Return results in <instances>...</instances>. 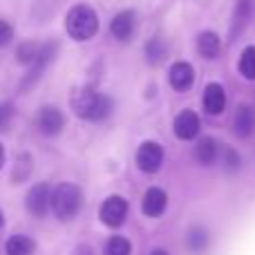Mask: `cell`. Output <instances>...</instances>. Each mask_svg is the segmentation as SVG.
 Returning a JSON list of instances; mask_svg holds the SVG:
<instances>
[{
    "label": "cell",
    "mask_w": 255,
    "mask_h": 255,
    "mask_svg": "<svg viewBox=\"0 0 255 255\" xmlns=\"http://www.w3.org/2000/svg\"><path fill=\"white\" fill-rule=\"evenodd\" d=\"M72 110L76 117L88 121H101L110 117L112 112V99L108 94H101L92 88L76 90L72 94Z\"/></svg>",
    "instance_id": "obj_1"
},
{
    "label": "cell",
    "mask_w": 255,
    "mask_h": 255,
    "mask_svg": "<svg viewBox=\"0 0 255 255\" xmlns=\"http://www.w3.org/2000/svg\"><path fill=\"white\" fill-rule=\"evenodd\" d=\"M65 29L79 43L94 38V34L99 31V18L94 9L88 4H74L65 16Z\"/></svg>",
    "instance_id": "obj_2"
},
{
    "label": "cell",
    "mask_w": 255,
    "mask_h": 255,
    "mask_svg": "<svg viewBox=\"0 0 255 255\" xmlns=\"http://www.w3.org/2000/svg\"><path fill=\"white\" fill-rule=\"evenodd\" d=\"M83 195L76 184H61L54 188L52 195V211L58 220H72L79 213Z\"/></svg>",
    "instance_id": "obj_3"
},
{
    "label": "cell",
    "mask_w": 255,
    "mask_h": 255,
    "mask_svg": "<svg viewBox=\"0 0 255 255\" xmlns=\"http://www.w3.org/2000/svg\"><path fill=\"white\" fill-rule=\"evenodd\" d=\"M128 211H130V206H128V202L121 195H110V197L101 204V208H99V217H101V222L106 226L119 229V226H124Z\"/></svg>",
    "instance_id": "obj_4"
},
{
    "label": "cell",
    "mask_w": 255,
    "mask_h": 255,
    "mask_svg": "<svg viewBox=\"0 0 255 255\" xmlns=\"http://www.w3.org/2000/svg\"><path fill=\"white\" fill-rule=\"evenodd\" d=\"M134 161H136V166H139V170L152 175V172H157L163 163V148L157 143V141H143L134 154Z\"/></svg>",
    "instance_id": "obj_5"
},
{
    "label": "cell",
    "mask_w": 255,
    "mask_h": 255,
    "mask_svg": "<svg viewBox=\"0 0 255 255\" xmlns=\"http://www.w3.org/2000/svg\"><path fill=\"white\" fill-rule=\"evenodd\" d=\"M52 195H54V190L49 188V184H36L27 193V199H25L27 213L34 217H45L47 211L52 208Z\"/></svg>",
    "instance_id": "obj_6"
},
{
    "label": "cell",
    "mask_w": 255,
    "mask_h": 255,
    "mask_svg": "<svg viewBox=\"0 0 255 255\" xmlns=\"http://www.w3.org/2000/svg\"><path fill=\"white\" fill-rule=\"evenodd\" d=\"M168 81H170V88L177 90V92H186V90L193 88L195 83V70L190 63L186 61H179L170 67L168 72Z\"/></svg>",
    "instance_id": "obj_7"
},
{
    "label": "cell",
    "mask_w": 255,
    "mask_h": 255,
    "mask_svg": "<svg viewBox=\"0 0 255 255\" xmlns=\"http://www.w3.org/2000/svg\"><path fill=\"white\" fill-rule=\"evenodd\" d=\"M36 126H38V130L43 132V134L52 136L63 130L65 117H63V112L58 110V108H43V110L38 112V117H36Z\"/></svg>",
    "instance_id": "obj_8"
},
{
    "label": "cell",
    "mask_w": 255,
    "mask_h": 255,
    "mask_svg": "<svg viewBox=\"0 0 255 255\" xmlns=\"http://www.w3.org/2000/svg\"><path fill=\"white\" fill-rule=\"evenodd\" d=\"M166 206H168L166 190L157 188V186H152V188L145 190L143 204H141V208H143V215H148V217H161L163 211H166Z\"/></svg>",
    "instance_id": "obj_9"
},
{
    "label": "cell",
    "mask_w": 255,
    "mask_h": 255,
    "mask_svg": "<svg viewBox=\"0 0 255 255\" xmlns=\"http://www.w3.org/2000/svg\"><path fill=\"white\" fill-rule=\"evenodd\" d=\"M175 134L179 136L181 141H190V139H195V136L199 134V117L195 115L193 110H184V112H179L177 115V119H175Z\"/></svg>",
    "instance_id": "obj_10"
},
{
    "label": "cell",
    "mask_w": 255,
    "mask_h": 255,
    "mask_svg": "<svg viewBox=\"0 0 255 255\" xmlns=\"http://www.w3.org/2000/svg\"><path fill=\"white\" fill-rule=\"evenodd\" d=\"M226 108V92L220 83H208L206 90H204V110L208 115L217 117L222 115Z\"/></svg>",
    "instance_id": "obj_11"
},
{
    "label": "cell",
    "mask_w": 255,
    "mask_h": 255,
    "mask_svg": "<svg viewBox=\"0 0 255 255\" xmlns=\"http://www.w3.org/2000/svg\"><path fill=\"white\" fill-rule=\"evenodd\" d=\"M134 11L126 9V11H119L110 22V31L115 38L119 40H130L132 31H134Z\"/></svg>",
    "instance_id": "obj_12"
},
{
    "label": "cell",
    "mask_w": 255,
    "mask_h": 255,
    "mask_svg": "<svg viewBox=\"0 0 255 255\" xmlns=\"http://www.w3.org/2000/svg\"><path fill=\"white\" fill-rule=\"evenodd\" d=\"M233 128H235V134L247 139L255 132V110L251 106H240L238 112L233 117Z\"/></svg>",
    "instance_id": "obj_13"
},
{
    "label": "cell",
    "mask_w": 255,
    "mask_h": 255,
    "mask_svg": "<svg viewBox=\"0 0 255 255\" xmlns=\"http://www.w3.org/2000/svg\"><path fill=\"white\" fill-rule=\"evenodd\" d=\"M253 16V2L251 0H238L233 11V22H231V38H238L244 31V27L249 25Z\"/></svg>",
    "instance_id": "obj_14"
},
{
    "label": "cell",
    "mask_w": 255,
    "mask_h": 255,
    "mask_svg": "<svg viewBox=\"0 0 255 255\" xmlns=\"http://www.w3.org/2000/svg\"><path fill=\"white\" fill-rule=\"evenodd\" d=\"M220 157V143H217L213 136H204L199 139V143L195 145V159H197L202 166H213Z\"/></svg>",
    "instance_id": "obj_15"
},
{
    "label": "cell",
    "mask_w": 255,
    "mask_h": 255,
    "mask_svg": "<svg viewBox=\"0 0 255 255\" xmlns=\"http://www.w3.org/2000/svg\"><path fill=\"white\" fill-rule=\"evenodd\" d=\"M220 49H222V40L215 31H202L197 36V52L204 58H217Z\"/></svg>",
    "instance_id": "obj_16"
},
{
    "label": "cell",
    "mask_w": 255,
    "mask_h": 255,
    "mask_svg": "<svg viewBox=\"0 0 255 255\" xmlns=\"http://www.w3.org/2000/svg\"><path fill=\"white\" fill-rule=\"evenodd\" d=\"M36 244L27 235H11L4 244V253L7 255H34Z\"/></svg>",
    "instance_id": "obj_17"
},
{
    "label": "cell",
    "mask_w": 255,
    "mask_h": 255,
    "mask_svg": "<svg viewBox=\"0 0 255 255\" xmlns=\"http://www.w3.org/2000/svg\"><path fill=\"white\" fill-rule=\"evenodd\" d=\"M208 242H211V238H208V231L202 229V226H195V229L188 231V238H186V244H188V249L193 253H204L208 247Z\"/></svg>",
    "instance_id": "obj_18"
},
{
    "label": "cell",
    "mask_w": 255,
    "mask_h": 255,
    "mask_svg": "<svg viewBox=\"0 0 255 255\" xmlns=\"http://www.w3.org/2000/svg\"><path fill=\"white\" fill-rule=\"evenodd\" d=\"M238 67H240V74H242L247 81H255V47L253 45L244 47Z\"/></svg>",
    "instance_id": "obj_19"
},
{
    "label": "cell",
    "mask_w": 255,
    "mask_h": 255,
    "mask_svg": "<svg viewBox=\"0 0 255 255\" xmlns=\"http://www.w3.org/2000/svg\"><path fill=\"white\" fill-rule=\"evenodd\" d=\"M166 43H163L161 38H152L148 45H145V58H148L150 65H157V63H161L163 58H166Z\"/></svg>",
    "instance_id": "obj_20"
},
{
    "label": "cell",
    "mask_w": 255,
    "mask_h": 255,
    "mask_svg": "<svg viewBox=\"0 0 255 255\" xmlns=\"http://www.w3.org/2000/svg\"><path fill=\"white\" fill-rule=\"evenodd\" d=\"M103 255H132V244L121 235H115V238L108 240Z\"/></svg>",
    "instance_id": "obj_21"
},
{
    "label": "cell",
    "mask_w": 255,
    "mask_h": 255,
    "mask_svg": "<svg viewBox=\"0 0 255 255\" xmlns=\"http://www.w3.org/2000/svg\"><path fill=\"white\" fill-rule=\"evenodd\" d=\"M38 54H40V47L34 43H25L18 49V58H20L22 63H34L36 58H38Z\"/></svg>",
    "instance_id": "obj_22"
},
{
    "label": "cell",
    "mask_w": 255,
    "mask_h": 255,
    "mask_svg": "<svg viewBox=\"0 0 255 255\" xmlns=\"http://www.w3.org/2000/svg\"><path fill=\"white\" fill-rule=\"evenodd\" d=\"M224 166L226 170H238L240 168V154L233 148H224Z\"/></svg>",
    "instance_id": "obj_23"
},
{
    "label": "cell",
    "mask_w": 255,
    "mask_h": 255,
    "mask_svg": "<svg viewBox=\"0 0 255 255\" xmlns=\"http://www.w3.org/2000/svg\"><path fill=\"white\" fill-rule=\"evenodd\" d=\"M11 117H13V106L11 103H0V132L9 126Z\"/></svg>",
    "instance_id": "obj_24"
},
{
    "label": "cell",
    "mask_w": 255,
    "mask_h": 255,
    "mask_svg": "<svg viewBox=\"0 0 255 255\" xmlns=\"http://www.w3.org/2000/svg\"><path fill=\"white\" fill-rule=\"evenodd\" d=\"M11 38H13V27L9 25V22L0 20V47H2V45H7Z\"/></svg>",
    "instance_id": "obj_25"
},
{
    "label": "cell",
    "mask_w": 255,
    "mask_h": 255,
    "mask_svg": "<svg viewBox=\"0 0 255 255\" xmlns=\"http://www.w3.org/2000/svg\"><path fill=\"white\" fill-rule=\"evenodd\" d=\"M2 163H4V148H2V143H0V168H2Z\"/></svg>",
    "instance_id": "obj_26"
},
{
    "label": "cell",
    "mask_w": 255,
    "mask_h": 255,
    "mask_svg": "<svg viewBox=\"0 0 255 255\" xmlns=\"http://www.w3.org/2000/svg\"><path fill=\"white\" fill-rule=\"evenodd\" d=\"M150 255H168V251H163V249H154Z\"/></svg>",
    "instance_id": "obj_27"
},
{
    "label": "cell",
    "mask_w": 255,
    "mask_h": 255,
    "mask_svg": "<svg viewBox=\"0 0 255 255\" xmlns=\"http://www.w3.org/2000/svg\"><path fill=\"white\" fill-rule=\"evenodd\" d=\"M2 224H4V217H2V211H0V229H2Z\"/></svg>",
    "instance_id": "obj_28"
}]
</instances>
